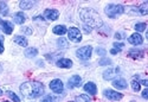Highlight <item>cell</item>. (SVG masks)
Listing matches in <instances>:
<instances>
[{"label": "cell", "instance_id": "obj_1", "mask_svg": "<svg viewBox=\"0 0 148 102\" xmlns=\"http://www.w3.org/2000/svg\"><path fill=\"white\" fill-rule=\"evenodd\" d=\"M20 92L26 99H37L44 94L45 88L40 82H25L20 85Z\"/></svg>", "mask_w": 148, "mask_h": 102}, {"label": "cell", "instance_id": "obj_2", "mask_svg": "<svg viewBox=\"0 0 148 102\" xmlns=\"http://www.w3.org/2000/svg\"><path fill=\"white\" fill-rule=\"evenodd\" d=\"M81 19L84 23V25L89 26L91 30L92 29H100L103 25V21H102L100 14L91 8H83L81 11Z\"/></svg>", "mask_w": 148, "mask_h": 102}, {"label": "cell", "instance_id": "obj_3", "mask_svg": "<svg viewBox=\"0 0 148 102\" xmlns=\"http://www.w3.org/2000/svg\"><path fill=\"white\" fill-rule=\"evenodd\" d=\"M104 12H106V14H107L109 18H116L117 16L122 14L123 12H125V7H123L122 5L110 4V5H107V6H106Z\"/></svg>", "mask_w": 148, "mask_h": 102}, {"label": "cell", "instance_id": "obj_4", "mask_svg": "<svg viewBox=\"0 0 148 102\" xmlns=\"http://www.w3.org/2000/svg\"><path fill=\"white\" fill-rule=\"evenodd\" d=\"M91 54H92V48H91L90 45L79 48V49H77V51H76V56H77L79 59H83V61L89 59V58L91 57Z\"/></svg>", "mask_w": 148, "mask_h": 102}, {"label": "cell", "instance_id": "obj_5", "mask_svg": "<svg viewBox=\"0 0 148 102\" xmlns=\"http://www.w3.org/2000/svg\"><path fill=\"white\" fill-rule=\"evenodd\" d=\"M68 38L73 43H79L82 41V33L77 28H70L68 30Z\"/></svg>", "mask_w": 148, "mask_h": 102}, {"label": "cell", "instance_id": "obj_6", "mask_svg": "<svg viewBox=\"0 0 148 102\" xmlns=\"http://www.w3.org/2000/svg\"><path fill=\"white\" fill-rule=\"evenodd\" d=\"M50 89L56 93V94H60L63 93V89H64V85H63V82H62L60 80L56 79V80H52L51 83H50Z\"/></svg>", "mask_w": 148, "mask_h": 102}, {"label": "cell", "instance_id": "obj_7", "mask_svg": "<svg viewBox=\"0 0 148 102\" xmlns=\"http://www.w3.org/2000/svg\"><path fill=\"white\" fill-rule=\"evenodd\" d=\"M104 96L110 100V101H120L122 99V94L121 93H117L115 90H113V89H106L104 90Z\"/></svg>", "mask_w": 148, "mask_h": 102}, {"label": "cell", "instance_id": "obj_8", "mask_svg": "<svg viewBox=\"0 0 148 102\" xmlns=\"http://www.w3.org/2000/svg\"><path fill=\"white\" fill-rule=\"evenodd\" d=\"M44 17L47 20H57L59 17V12L53 8H47L44 11Z\"/></svg>", "mask_w": 148, "mask_h": 102}, {"label": "cell", "instance_id": "obj_9", "mask_svg": "<svg viewBox=\"0 0 148 102\" xmlns=\"http://www.w3.org/2000/svg\"><path fill=\"white\" fill-rule=\"evenodd\" d=\"M69 88H76V87H81L82 85V79L78 75H73L72 77L69 79Z\"/></svg>", "mask_w": 148, "mask_h": 102}, {"label": "cell", "instance_id": "obj_10", "mask_svg": "<svg viewBox=\"0 0 148 102\" xmlns=\"http://www.w3.org/2000/svg\"><path fill=\"white\" fill-rule=\"evenodd\" d=\"M128 42L133 45H141L142 42H143V38L140 33H134L128 38Z\"/></svg>", "mask_w": 148, "mask_h": 102}, {"label": "cell", "instance_id": "obj_11", "mask_svg": "<svg viewBox=\"0 0 148 102\" xmlns=\"http://www.w3.org/2000/svg\"><path fill=\"white\" fill-rule=\"evenodd\" d=\"M56 65L58 68H65V69H69L72 67V61L71 59H68V58H60L56 62Z\"/></svg>", "mask_w": 148, "mask_h": 102}, {"label": "cell", "instance_id": "obj_12", "mask_svg": "<svg viewBox=\"0 0 148 102\" xmlns=\"http://www.w3.org/2000/svg\"><path fill=\"white\" fill-rule=\"evenodd\" d=\"M115 72H120V68H116V69L109 68V69H107V70L103 72V79H104V80H112V79H114L115 76H116Z\"/></svg>", "mask_w": 148, "mask_h": 102}, {"label": "cell", "instance_id": "obj_13", "mask_svg": "<svg viewBox=\"0 0 148 102\" xmlns=\"http://www.w3.org/2000/svg\"><path fill=\"white\" fill-rule=\"evenodd\" d=\"M0 24L3 25V30L6 34H11L12 32H13V25H12V23H10L7 20H3L1 18H0Z\"/></svg>", "mask_w": 148, "mask_h": 102}, {"label": "cell", "instance_id": "obj_14", "mask_svg": "<svg viewBox=\"0 0 148 102\" xmlns=\"http://www.w3.org/2000/svg\"><path fill=\"white\" fill-rule=\"evenodd\" d=\"M113 85L119 89V90H122V89H126L127 88V82L126 80H123V79H116L113 81Z\"/></svg>", "mask_w": 148, "mask_h": 102}, {"label": "cell", "instance_id": "obj_15", "mask_svg": "<svg viewBox=\"0 0 148 102\" xmlns=\"http://www.w3.org/2000/svg\"><path fill=\"white\" fill-rule=\"evenodd\" d=\"M84 90L87 93H89V94H91V95H96V93H97L96 84L94 82H88L87 84L84 85Z\"/></svg>", "mask_w": 148, "mask_h": 102}, {"label": "cell", "instance_id": "obj_16", "mask_svg": "<svg viewBox=\"0 0 148 102\" xmlns=\"http://www.w3.org/2000/svg\"><path fill=\"white\" fill-rule=\"evenodd\" d=\"M13 19H14V21H16L17 24L21 25V24L25 23V20H26V16L24 14L23 12H17V13L14 14V17H13Z\"/></svg>", "mask_w": 148, "mask_h": 102}, {"label": "cell", "instance_id": "obj_17", "mask_svg": "<svg viewBox=\"0 0 148 102\" xmlns=\"http://www.w3.org/2000/svg\"><path fill=\"white\" fill-rule=\"evenodd\" d=\"M68 32V29L64 26V25H57V26L53 28V33L59 34V36H63Z\"/></svg>", "mask_w": 148, "mask_h": 102}, {"label": "cell", "instance_id": "obj_18", "mask_svg": "<svg viewBox=\"0 0 148 102\" xmlns=\"http://www.w3.org/2000/svg\"><path fill=\"white\" fill-rule=\"evenodd\" d=\"M13 41H14V43H17L20 46H27V39L24 36H16Z\"/></svg>", "mask_w": 148, "mask_h": 102}, {"label": "cell", "instance_id": "obj_19", "mask_svg": "<svg viewBox=\"0 0 148 102\" xmlns=\"http://www.w3.org/2000/svg\"><path fill=\"white\" fill-rule=\"evenodd\" d=\"M128 55L130 57H134V58H141V57H143V51L138 50V49H133V50H129Z\"/></svg>", "mask_w": 148, "mask_h": 102}, {"label": "cell", "instance_id": "obj_20", "mask_svg": "<svg viewBox=\"0 0 148 102\" xmlns=\"http://www.w3.org/2000/svg\"><path fill=\"white\" fill-rule=\"evenodd\" d=\"M25 55L27 58H33V57H36L37 55H38V50H37L36 48H29V49H26L25 50Z\"/></svg>", "mask_w": 148, "mask_h": 102}, {"label": "cell", "instance_id": "obj_21", "mask_svg": "<svg viewBox=\"0 0 148 102\" xmlns=\"http://www.w3.org/2000/svg\"><path fill=\"white\" fill-rule=\"evenodd\" d=\"M34 4H36L34 1H27V0H24V1H20L19 7L21 10H30V8H32L34 6Z\"/></svg>", "mask_w": 148, "mask_h": 102}, {"label": "cell", "instance_id": "obj_22", "mask_svg": "<svg viewBox=\"0 0 148 102\" xmlns=\"http://www.w3.org/2000/svg\"><path fill=\"white\" fill-rule=\"evenodd\" d=\"M0 13L3 16H7V13H8V7L5 1H0Z\"/></svg>", "mask_w": 148, "mask_h": 102}, {"label": "cell", "instance_id": "obj_23", "mask_svg": "<svg viewBox=\"0 0 148 102\" xmlns=\"http://www.w3.org/2000/svg\"><path fill=\"white\" fill-rule=\"evenodd\" d=\"M139 12L142 16H147V13H148V3L147 1H145L141 6H139Z\"/></svg>", "mask_w": 148, "mask_h": 102}, {"label": "cell", "instance_id": "obj_24", "mask_svg": "<svg viewBox=\"0 0 148 102\" xmlns=\"http://www.w3.org/2000/svg\"><path fill=\"white\" fill-rule=\"evenodd\" d=\"M76 102H91V100L88 95H79L76 97Z\"/></svg>", "mask_w": 148, "mask_h": 102}, {"label": "cell", "instance_id": "obj_25", "mask_svg": "<svg viewBox=\"0 0 148 102\" xmlns=\"http://www.w3.org/2000/svg\"><path fill=\"white\" fill-rule=\"evenodd\" d=\"M132 88H133L134 92H140V89H141L140 82L136 81V80H133V81H132Z\"/></svg>", "mask_w": 148, "mask_h": 102}, {"label": "cell", "instance_id": "obj_26", "mask_svg": "<svg viewBox=\"0 0 148 102\" xmlns=\"http://www.w3.org/2000/svg\"><path fill=\"white\" fill-rule=\"evenodd\" d=\"M6 95H7V96H8L11 100H13L14 102H20V99H19V97H18V96H17V95H16L13 92L8 90V92H6Z\"/></svg>", "mask_w": 148, "mask_h": 102}, {"label": "cell", "instance_id": "obj_27", "mask_svg": "<svg viewBox=\"0 0 148 102\" xmlns=\"http://www.w3.org/2000/svg\"><path fill=\"white\" fill-rule=\"evenodd\" d=\"M134 28H135V30H136L140 33V32H142V31L146 30V23H138Z\"/></svg>", "mask_w": 148, "mask_h": 102}, {"label": "cell", "instance_id": "obj_28", "mask_svg": "<svg viewBox=\"0 0 148 102\" xmlns=\"http://www.w3.org/2000/svg\"><path fill=\"white\" fill-rule=\"evenodd\" d=\"M57 44H58L59 48H68V42H66V39H64V38H62V37L57 41Z\"/></svg>", "mask_w": 148, "mask_h": 102}, {"label": "cell", "instance_id": "obj_29", "mask_svg": "<svg viewBox=\"0 0 148 102\" xmlns=\"http://www.w3.org/2000/svg\"><path fill=\"white\" fill-rule=\"evenodd\" d=\"M98 64L100 65H109V64H112V61L109 58H102V59H100V62H98Z\"/></svg>", "mask_w": 148, "mask_h": 102}, {"label": "cell", "instance_id": "obj_30", "mask_svg": "<svg viewBox=\"0 0 148 102\" xmlns=\"http://www.w3.org/2000/svg\"><path fill=\"white\" fill-rule=\"evenodd\" d=\"M113 45H114V49L117 50L119 52H120V51L123 49V45H125V44H123V43H114Z\"/></svg>", "mask_w": 148, "mask_h": 102}, {"label": "cell", "instance_id": "obj_31", "mask_svg": "<svg viewBox=\"0 0 148 102\" xmlns=\"http://www.w3.org/2000/svg\"><path fill=\"white\" fill-rule=\"evenodd\" d=\"M42 102H55V99L51 95H47L42 100Z\"/></svg>", "mask_w": 148, "mask_h": 102}, {"label": "cell", "instance_id": "obj_32", "mask_svg": "<svg viewBox=\"0 0 148 102\" xmlns=\"http://www.w3.org/2000/svg\"><path fill=\"white\" fill-rule=\"evenodd\" d=\"M4 52V37L0 36V54Z\"/></svg>", "mask_w": 148, "mask_h": 102}, {"label": "cell", "instance_id": "obj_33", "mask_svg": "<svg viewBox=\"0 0 148 102\" xmlns=\"http://www.w3.org/2000/svg\"><path fill=\"white\" fill-rule=\"evenodd\" d=\"M96 52L100 55V56H104V55H106V50H104V49H101V48H98V49L96 50Z\"/></svg>", "mask_w": 148, "mask_h": 102}, {"label": "cell", "instance_id": "obj_34", "mask_svg": "<svg viewBox=\"0 0 148 102\" xmlns=\"http://www.w3.org/2000/svg\"><path fill=\"white\" fill-rule=\"evenodd\" d=\"M123 37H125V36H123V33H120V32H116L115 33V38H116V39H122Z\"/></svg>", "mask_w": 148, "mask_h": 102}, {"label": "cell", "instance_id": "obj_35", "mask_svg": "<svg viewBox=\"0 0 148 102\" xmlns=\"http://www.w3.org/2000/svg\"><path fill=\"white\" fill-rule=\"evenodd\" d=\"M142 97L143 99H148V90L147 89H145V90L142 92Z\"/></svg>", "mask_w": 148, "mask_h": 102}, {"label": "cell", "instance_id": "obj_36", "mask_svg": "<svg viewBox=\"0 0 148 102\" xmlns=\"http://www.w3.org/2000/svg\"><path fill=\"white\" fill-rule=\"evenodd\" d=\"M84 30H85V32H91V29L89 26H87V25H84Z\"/></svg>", "mask_w": 148, "mask_h": 102}, {"label": "cell", "instance_id": "obj_37", "mask_svg": "<svg viewBox=\"0 0 148 102\" xmlns=\"http://www.w3.org/2000/svg\"><path fill=\"white\" fill-rule=\"evenodd\" d=\"M140 82H141V83H142L145 87H147V85H148V81H146V80H141Z\"/></svg>", "mask_w": 148, "mask_h": 102}, {"label": "cell", "instance_id": "obj_38", "mask_svg": "<svg viewBox=\"0 0 148 102\" xmlns=\"http://www.w3.org/2000/svg\"><path fill=\"white\" fill-rule=\"evenodd\" d=\"M21 30H23V31H26V32H27V33H31V32H32V31H31V30H30V29H24V28H23V29H21Z\"/></svg>", "mask_w": 148, "mask_h": 102}, {"label": "cell", "instance_id": "obj_39", "mask_svg": "<svg viewBox=\"0 0 148 102\" xmlns=\"http://www.w3.org/2000/svg\"><path fill=\"white\" fill-rule=\"evenodd\" d=\"M110 52H112L113 55H115V54H117V52H119V51H117V50H115V49H113L112 51H110Z\"/></svg>", "mask_w": 148, "mask_h": 102}, {"label": "cell", "instance_id": "obj_40", "mask_svg": "<svg viewBox=\"0 0 148 102\" xmlns=\"http://www.w3.org/2000/svg\"><path fill=\"white\" fill-rule=\"evenodd\" d=\"M0 95H3V90H1V89H0Z\"/></svg>", "mask_w": 148, "mask_h": 102}, {"label": "cell", "instance_id": "obj_41", "mask_svg": "<svg viewBox=\"0 0 148 102\" xmlns=\"http://www.w3.org/2000/svg\"><path fill=\"white\" fill-rule=\"evenodd\" d=\"M1 70H3V68H1V67H0V72H1Z\"/></svg>", "mask_w": 148, "mask_h": 102}, {"label": "cell", "instance_id": "obj_42", "mask_svg": "<svg viewBox=\"0 0 148 102\" xmlns=\"http://www.w3.org/2000/svg\"><path fill=\"white\" fill-rule=\"evenodd\" d=\"M3 102H8V101H3Z\"/></svg>", "mask_w": 148, "mask_h": 102}]
</instances>
